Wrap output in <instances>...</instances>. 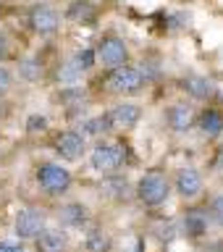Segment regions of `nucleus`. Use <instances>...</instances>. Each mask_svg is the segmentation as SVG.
Instances as JSON below:
<instances>
[{"label": "nucleus", "instance_id": "nucleus-1", "mask_svg": "<svg viewBox=\"0 0 223 252\" xmlns=\"http://www.w3.org/2000/svg\"><path fill=\"white\" fill-rule=\"evenodd\" d=\"M168 194H171V184H168V179H165V173H160V171H147L137 184V197H139L142 205H147V208L163 205L168 200Z\"/></svg>", "mask_w": 223, "mask_h": 252}, {"label": "nucleus", "instance_id": "nucleus-2", "mask_svg": "<svg viewBox=\"0 0 223 252\" xmlns=\"http://www.w3.org/2000/svg\"><path fill=\"white\" fill-rule=\"evenodd\" d=\"M37 184L45 194L58 197L63 192H68L71 187V171L63 168L61 163H42L37 168Z\"/></svg>", "mask_w": 223, "mask_h": 252}, {"label": "nucleus", "instance_id": "nucleus-3", "mask_svg": "<svg viewBox=\"0 0 223 252\" xmlns=\"http://www.w3.org/2000/svg\"><path fill=\"white\" fill-rule=\"evenodd\" d=\"M147 82L142 79L139 68L134 66H118V68H110L108 76H105V87L108 92H116V94H137L142 92V87Z\"/></svg>", "mask_w": 223, "mask_h": 252}, {"label": "nucleus", "instance_id": "nucleus-4", "mask_svg": "<svg viewBox=\"0 0 223 252\" xmlns=\"http://www.w3.org/2000/svg\"><path fill=\"white\" fill-rule=\"evenodd\" d=\"M95 58H97L102 66H108V68L126 66V61H129V47H126V42L121 37L105 34L97 42V47H95Z\"/></svg>", "mask_w": 223, "mask_h": 252}, {"label": "nucleus", "instance_id": "nucleus-5", "mask_svg": "<svg viewBox=\"0 0 223 252\" xmlns=\"http://www.w3.org/2000/svg\"><path fill=\"white\" fill-rule=\"evenodd\" d=\"M16 236L19 239H37L45 231V213L37 208H24L16 213Z\"/></svg>", "mask_w": 223, "mask_h": 252}, {"label": "nucleus", "instance_id": "nucleus-6", "mask_svg": "<svg viewBox=\"0 0 223 252\" xmlns=\"http://www.w3.org/2000/svg\"><path fill=\"white\" fill-rule=\"evenodd\" d=\"M124 165V147L121 145H97L92 150V168L100 173H113Z\"/></svg>", "mask_w": 223, "mask_h": 252}, {"label": "nucleus", "instance_id": "nucleus-7", "mask_svg": "<svg viewBox=\"0 0 223 252\" xmlns=\"http://www.w3.org/2000/svg\"><path fill=\"white\" fill-rule=\"evenodd\" d=\"M29 27L34 29L37 34L47 37V34H53V32H58L61 16H58V11H55V8H50V5H34V8L29 11Z\"/></svg>", "mask_w": 223, "mask_h": 252}, {"label": "nucleus", "instance_id": "nucleus-8", "mask_svg": "<svg viewBox=\"0 0 223 252\" xmlns=\"http://www.w3.org/2000/svg\"><path fill=\"white\" fill-rule=\"evenodd\" d=\"M84 150H87V142L84 137L79 131H63L58 142H55V153H58L63 160H79V158L84 155Z\"/></svg>", "mask_w": 223, "mask_h": 252}, {"label": "nucleus", "instance_id": "nucleus-9", "mask_svg": "<svg viewBox=\"0 0 223 252\" xmlns=\"http://www.w3.org/2000/svg\"><path fill=\"white\" fill-rule=\"evenodd\" d=\"M105 116H108L110 129H131V126L139 121L142 108H139V105H134V102H121V105L110 108Z\"/></svg>", "mask_w": 223, "mask_h": 252}, {"label": "nucleus", "instance_id": "nucleus-10", "mask_svg": "<svg viewBox=\"0 0 223 252\" xmlns=\"http://www.w3.org/2000/svg\"><path fill=\"white\" fill-rule=\"evenodd\" d=\"M176 192L184 197V200H192L202 192V176L197 168H181L176 173Z\"/></svg>", "mask_w": 223, "mask_h": 252}, {"label": "nucleus", "instance_id": "nucleus-11", "mask_svg": "<svg viewBox=\"0 0 223 252\" xmlns=\"http://www.w3.org/2000/svg\"><path fill=\"white\" fill-rule=\"evenodd\" d=\"M68 250V234L63 228H45L37 236V252H66Z\"/></svg>", "mask_w": 223, "mask_h": 252}, {"label": "nucleus", "instance_id": "nucleus-12", "mask_svg": "<svg viewBox=\"0 0 223 252\" xmlns=\"http://www.w3.org/2000/svg\"><path fill=\"white\" fill-rule=\"evenodd\" d=\"M208 226H210L208 210H202V208L187 210V216H184V234H187V236H192V239H200V236L208 234Z\"/></svg>", "mask_w": 223, "mask_h": 252}, {"label": "nucleus", "instance_id": "nucleus-13", "mask_svg": "<svg viewBox=\"0 0 223 252\" xmlns=\"http://www.w3.org/2000/svg\"><path fill=\"white\" fill-rule=\"evenodd\" d=\"M197 129H200V134L205 139H216L223 134V116L218 113V110L213 108H205L200 118H197Z\"/></svg>", "mask_w": 223, "mask_h": 252}, {"label": "nucleus", "instance_id": "nucleus-14", "mask_svg": "<svg viewBox=\"0 0 223 252\" xmlns=\"http://www.w3.org/2000/svg\"><path fill=\"white\" fill-rule=\"evenodd\" d=\"M168 124H171V129L179 131V134L189 131V129H192V124H194V108H192V105H184V102L171 105V110H168Z\"/></svg>", "mask_w": 223, "mask_h": 252}, {"label": "nucleus", "instance_id": "nucleus-15", "mask_svg": "<svg viewBox=\"0 0 223 252\" xmlns=\"http://www.w3.org/2000/svg\"><path fill=\"white\" fill-rule=\"evenodd\" d=\"M181 90L189 92L194 100H210L216 94V84L205 76H184L181 79Z\"/></svg>", "mask_w": 223, "mask_h": 252}, {"label": "nucleus", "instance_id": "nucleus-16", "mask_svg": "<svg viewBox=\"0 0 223 252\" xmlns=\"http://www.w3.org/2000/svg\"><path fill=\"white\" fill-rule=\"evenodd\" d=\"M58 218H61V223L68 226V228H82L87 223V218H90V210H87V205H82V202H68L58 210Z\"/></svg>", "mask_w": 223, "mask_h": 252}, {"label": "nucleus", "instance_id": "nucleus-17", "mask_svg": "<svg viewBox=\"0 0 223 252\" xmlns=\"http://www.w3.org/2000/svg\"><path fill=\"white\" fill-rule=\"evenodd\" d=\"M68 21L74 24H87V27H92L95 21H97V8H95L92 3H87V0H76V3L68 5Z\"/></svg>", "mask_w": 223, "mask_h": 252}, {"label": "nucleus", "instance_id": "nucleus-18", "mask_svg": "<svg viewBox=\"0 0 223 252\" xmlns=\"http://www.w3.org/2000/svg\"><path fill=\"white\" fill-rule=\"evenodd\" d=\"M84 250H87V252H110V250H113V239H110V234L100 231V228H95V231L87 234Z\"/></svg>", "mask_w": 223, "mask_h": 252}, {"label": "nucleus", "instance_id": "nucleus-19", "mask_svg": "<svg viewBox=\"0 0 223 252\" xmlns=\"http://www.w3.org/2000/svg\"><path fill=\"white\" fill-rule=\"evenodd\" d=\"M79 134L82 137H97V134H105L110 131V124H108V116L102 113V116H92V118H84L82 124H79Z\"/></svg>", "mask_w": 223, "mask_h": 252}, {"label": "nucleus", "instance_id": "nucleus-20", "mask_svg": "<svg viewBox=\"0 0 223 252\" xmlns=\"http://www.w3.org/2000/svg\"><path fill=\"white\" fill-rule=\"evenodd\" d=\"M82 74H84V71L79 68L74 61H68V63H63V66L58 68V82H61V84H71V87H74L79 79H82Z\"/></svg>", "mask_w": 223, "mask_h": 252}, {"label": "nucleus", "instance_id": "nucleus-21", "mask_svg": "<svg viewBox=\"0 0 223 252\" xmlns=\"http://www.w3.org/2000/svg\"><path fill=\"white\" fill-rule=\"evenodd\" d=\"M19 71H21V76H24V79L34 82V79L42 76V63H39L37 58H29V61H24L21 66H19Z\"/></svg>", "mask_w": 223, "mask_h": 252}, {"label": "nucleus", "instance_id": "nucleus-22", "mask_svg": "<svg viewBox=\"0 0 223 252\" xmlns=\"http://www.w3.org/2000/svg\"><path fill=\"white\" fill-rule=\"evenodd\" d=\"M74 63H76L82 71H90L95 63H97V58H95V47H84V50H79L76 58H74Z\"/></svg>", "mask_w": 223, "mask_h": 252}, {"label": "nucleus", "instance_id": "nucleus-23", "mask_svg": "<svg viewBox=\"0 0 223 252\" xmlns=\"http://www.w3.org/2000/svg\"><path fill=\"white\" fill-rule=\"evenodd\" d=\"M105 189H113V192H108V194H113L116 200H126L129 184H126L124 179H108V181H105Z\"/></svg>", "mask_w": 223, "mask_h": 252}, {"label": "nucleus", "instance_id": "nucleus-24", "mask_svg": "<svg viewBox=\"0 0 223 252\" xmlns=\"http://www.w3.org/2000/svg\"><path fill=\"white\" fill-rule=\"evenodd\" d=\"M208 216H210V220H216V223L223 226V194H218V197H213V200H210Z\"/></svg>", "mask_w": 223, "mask_h": 252}, {"label": "nucleus", "instance_id": "nucleus-25", "mask_svg": "<svg viewBox=\"0 0 223 252\" xmlns=\"http://www.w3.org/2000/svg\"><path fill=\"white\" fill-rule=\"evenodd\" d=\"M45 126H47V118H45V116H29L27 131H42Z\"/></svg>", "mask_w": 223, "mask_h": 252}, {"label": "nucleus", "instance_id": "nucleus-26", "mask_svg": "<svg viewBox=\"0 0 223 252\" xmlns=\"http://www.w3.org/2000/svg\"><path fill=\"white\" fill-rule=\"evenodd\" d=\"M11 82H13V76H11V71L8 68H3L0 66V97H3V94L11 90Z\"/></svg>", "mask_w": 223, "mask_h": 252}, {"label": "nucleus", "instance_id": "nucleus-27", "mask_svg": "<svg viewBox=\"0 0 223 252\" xmlns=\"http://www.w3.org/2000/svg\"><path fill=\"white\" fill-rule=\"evenodd\" d=\"M213 171H216V173H223V147H218L216 150V158H213Z\"/></svg>", "mask_w": 223, "mask_h": 252}, {"label": "nucleus", "instance_id": "nucleus-28", "mask_svg": "<svg viewBox=\"0 0 223 252\" xmlns=\"http://www.w3.org/2000/svg\"><path fill=\"white\" fill-rule=\"evenodd\" d=\"M0 252H24L21 244H13V242H0Z\"/></svg>", "mask_w": 223, "mask_h": 252}, {"label": "nucleus", "instance_id": "nucleus-29", "mask_svg": "<svg viewBox=\"0 0 223 252\" xmlns=\"http://www.w3.org/2000/svg\"><path fill=\"white\" fill-rule=\"evenodd\" d=\"M5 55H8V39H5L3 34H0V61H3Z\"/></svg>", "mask_w": 223, "mask_h": 252}, {"label": "nucleus", "instance_id": "nucleus-30", "mask_svg": "<svg viewBox=\"0 0 223 252\" xmlns=\"http://www.w3.org/2000/svg\"><path fill=\"white\" fill-rule=\"evenodd\" d=\"M0 118H3V108H0Z\"/></svg>", "mask_w": 223, "mask_h": 252}]
</instances>
